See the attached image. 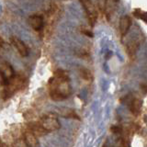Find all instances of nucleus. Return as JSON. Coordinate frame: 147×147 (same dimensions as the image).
I'll list each match as a JSON object with an SVG mask.
<instances>
[{
  "mask_svg": "<svg viewBox=\"0 0 147 147\" xmlns=\"http://www.w3.org/2000/svg\"><path fill=\"white\" fill-rule=\"evenodd\" d=\"M28 129H29L30 131H31L32 132L34 133V134L37 136V137H40V136H43L45 135L46 133H48L44 129L42 128V126L40 125V122H30L28 124Z\"/></svg>",
  "mask_w": 147,
  "mask_h": 147,
  "instance_id": "obj_10",
  "label": "nucleus"
},
{
  "mask_svg": "<svg viewBox=\"0 0 147 147\" xmlns=\"http://www.w3.org/2000/svg\"><path fill=\"white\" fill-rule=\"evenodd\" d=\"M81 32H82V33L86 34V36L90 37V38H92V37H93V33H92V32H91L89 30H86V29H82V30H81Z\"/></svg>",
  "mask_w": 147,
  "mask_h": 147,
  "instance_id": "obj_17",
  "label": "nucleus"
},
{
  "mask_svg": "<svg viewBox=\"0 0 147 147\" xmlns=\"http://www.w3.org/2000/svg\"><path fill=\"white\" fill-rule=\"evenodd\" d=\"M131 27V18L129 16H123L119 20V32L121 37L126 36Z\"/></svg>",
  "mask_w": 147,
  "mask_h": 147,
  "instance_id": "obj_9",
  "label": "nucleus"
},
{
  "mask_svg": "<svg viewBox=\"0 0 147 147\" xmlns=\"http://www.w3.org/2000/svg\"><path fill=\"white\" fill-rule=\"evenodd\" d=\"M26 83L25 77L22 75H15L10 81H8L6 85H5L4 88V98H10L12 95H14L16 92L20 91L24 87V85Z\"/></svg>",
  "mask_w": 147,
  "mask_h": 147,
  "instance_id": "obj_2",
  "label": "nucleus"
},
{
  "mask_svg": "<svg viewBox=\"0 0 147 147\" xmlns=\"http://www.w3.org/2000/svg\"><path fill=\"white\" fill-rule=\"evenodd\" d=\"M40 123L47 132L57 131L60 129V127H61L59 119L54 113H49V114L43 115V116L40 118Z\"/></svg>",
  "mask_w": 147,
  "mask_h": 147,
  "instance_id": "obj_3",
  "label": "nucleus"
},
{
  "mask_svg": "<svg viewBox=\"0 0 147 147\" xmlns=\"http://www.w3.org/2000/svg\"><path fill=\"white\" fill-rule=\"evenodd\" d=\"M0 147H9V146L7 145L6 144H4V142L1 141V139H0Z\"/></svg>",
  "mask_w": 147,
  "mask_h": 147,
  "instance_id": "obj_18",
  "label": "nucleus"
},
{
  "mask_svg": "<svg viewBox=\"0 0 147 147\" xmlns=\"http://www.w3.org/2000/svg\"><path fill=\"white\" fill-rule=\"evenodd\" d=\"M80 2L82 6L84 7L89 23L91 24V26H94L95 22L96 21V18H98V11H96V7L91 2V0H80Z\"/></svg>",
  "mask_w": 147,
  "mask_h": 147,
  "instance_id": "obj_4",
  "label": "nucleus"
},
{
  "mask_svg": "<svg viewBox=\"0 0 147 147\" xmlns=\"http://www.w3.org/2000/svg\"><path fill=\"white\" fill-rule=\"evenodd\" d=\"M49 93L51 98L54 101L64 100L71 95L70 79L67 72L61 69L54 72L49 80Z\"/></svg>",
  "mask_w": 147,
  "mask_h": 147,
  "instance_id": "obj_1",
  "label": "nucleus"
},
{
  "mask_svg": "<svg viewBox=\"0 0 147 147\" xmlns=\"http://www.w3.org/2000/svg\"><path fill=\"white\" fill-rule=\"evenodd\" d=\"M133 15L134 17H136L137 18H139V20H144V22H146V12L142 10L140 8H136L134 9V11H133Z\"/></svg>",
  "mask_w": 147,
  "mask_h": 147,
  "instance_id": "obj_14",
  "label": "nucleus"
},
{
  "mask_svg": "<svg viewBox=\"0 0 147 147\" xmlns=\"http://www.w3.org/2000/svg\"><path fill=\"white\" fill-rule=\"evenodd\" d=\"M15 76L12 66L8 63H3L0 65V76H1L2 83L5 86L8 81L11 80V78Z\"/></svg>",
  "mask_w": 147,
  "mask_h": 147,
  "instance_id": "obj_5",
  "label": "nucleus"
},
{
  "mask_svg": "<svg viewBox=\"0 0 147 147\" xmlns=\"http://www.w3.org/2000/svg\"><path fill=\"white\" fill-rule=\"evenodd\" d=\"M119 1V0H105L104 11H105L106 16H107L108 18H109V17L112 15L113 12L116 10V7H117V5H118Z\"/></svg>",
  "mask_w": 147,
  "mask_h": 147,
  "instance_id": "obj_11",
  "label": "nucleus"
},
{
  "mask_svg": "<svg viewBox=\"0 0 147 147\" xmlns=\"http://www.w3.org/2000/svg\"><path fill=\"white\" fill-rule=\"evenodd\" d=\"M14 147H28V146L26 145L24 140L21 139V140L16 141V142L14 144Z\"/></svg>",
  "mask_w": 147,
  "mask_h": 147,
  "instance_id": "obj_15",
  "label": "nucleus"
},
{
  "mask_svg": "<svg viewBox=\"0 0 147 147\" xmlns=\"http://www.w3.org/2000/svg\"><path fill=\"white\" fill-rule=\"evenodd\" d=\"M30 26L36 31H40L44 27V20L40 15H32L28 20Z\"/></svg>",
  "mask_w": 147,
  "mask_h": 147,
  "instance_id": "obj_8",
  "label": "nucleus"
},
{
  "mask_svg": "<svg viewBox=\"0 0 147 147\" xmlns=\"http://www.w3.org/2000/svg\"><path fill=\"white\" fill-rule=\"evenodd\" d=\"M142 100L138 98H132L130 101V103H129V108H130V110L131 112L137 116V115H139L141 110H142Z\"/></svg>",
  "mask_w": 147,
  "mask_h": 147,
  "instance_id": "obj_12",
  "label": "nucleus"
},
{
  "mask_svg": "<svg viewBox=\"0 0 147 147\" xmlns=\"http://www.w3.org/2000/svg\"><path fill=\"white\" fill-rule=\"evenodd\" d=\"M79 73H80V76L84 80L89 81V82L93 80V75H92V73L88 70V69L83 67V68H81L80 70H79Z\"/></svg>",
  "mask_w": 147,
  "mask_h": 147,
  "instance_id": "obj_13",
  "label": "nucleus"
},
{
  "mask_svg": "<svg viewBox=\"0 0 147 147\" xmlns=\"http://www.w3.org/2000/svg\"><path fill=\"white\" fill-rule=\"evenodd\" d=\"M110 131L114 133H119L121 131V128L119 126H112L111 128H110Z\"/></svg>",
  "mask_w": 147,
  "mask_h": 147,
  "instance_id": "obj_16",
  "label": "nucleus"
},
{
  "mask_svg": "<svg viewBox=\"0 0 147 147\" xmlns=\"http://www.w3.org/2000/svg\"><path fill=\"white\" fill-rule=\"evenodd\" d=\"M23 140L28 147H39L38 137L28 128L23 131Z\"/></svg>",
  "mask_w": 147,
  "mask_h": 147,
  "instance_id": "obj_6",
  "label": "nucleus"
},
{
  "mask_svg": "<svg viewBox=\"0 0 147 147\" xmlns=\"http://www.w3.org/2000/svg\"><path fill=\"white\" fill-rule=\"evenodd\" d=\"M10 41H11L12 46L17 50V52L20 53L22 57H25L29 54V50H28L26 44L23 42L21 40L17 38V37H11Z\"/></svg>",
  "mask_w": 147,
  "mask_h": 147,
  "instance_id": "obj_7",
  "label": "nucleus"
}]
</instances>
